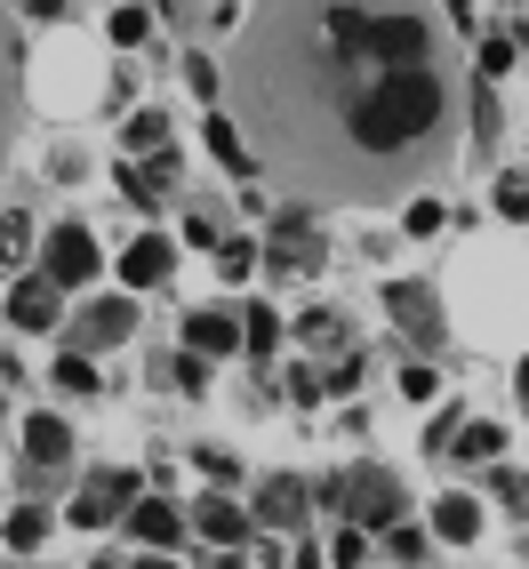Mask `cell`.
<instances>
[{
  "mask_svg": "<svg viewBox=\"0 0 529 569\" xmlns=\"http://www.w3.org/2000/svg\"><path fill=\"white\" fill-rule=\"evenodd\" d=\"M224 112L306 209H386L458 153L466 72L433 0H249Z\"/></svg>",
  "mask_w": 529,
  "mask_h": 569,
  "instance_id": "6da1fadb",
  "label": "cell"
},
{
  "mask_svg": "<svg viewBox=\"0 0 529 569\" xmlns=\"http://www.w3.org/2000/svg\"><path fill=\"white\" fill-rule=\"evenodd\" d=\"M321 498L337 506V521H361L369 538L401 521V481H393L386 466H337V473L321 481Z\"/></svg>",
  "mask_w": 529,
  "mask_h": 569,
  "instance_id": "7a4b0ae2",
  "label": "cell"
},
{
  "mask_svg": "<svg viewBox=\"0 0 529 569\" xmlns=\"http://www.w3.org/2000/svg\"><path fill=\"white\" fill-rule=\"evenodd\" d=\"M97 264H104V249H97L89 224H57V233H41V273H49L57 289H89Z\"/></svg>",
  "mask_w": 529,
  "mask_h": 569,
  "instance_id": "3957f363",
  "label": "cell"
},
{
  "mask_svg": "<svg viewBox=\"0 0 529 569\" xmlns=\"http://www.w3.org/2000/svg\"><path fill=\"white\" fill-rule=\"evenodd\" d=\"M137 489H144V481H137L129 466H97V473L81 481V498H72L64 513L81 521V529H104V521H129V506H137Z\"/></svg>",
  "mask_w": 529,
  "mask_h": 569,
  "instance_id": "277c9868",
  "label": "cell"
},
{
  "mask_svg": "<svg viewBox=\"0 0 529 569\" xmlns=\"http://www.w3.org/2000/svg\"><path fill=\"white\" fill-rule=\"evenodd\" d=\"M17 433H24V481L49 489V481L72 466V426H64V417H49V409H32Z\"/></svg>",
  "mask_w": 529,
  "mask_h": 569,
  "instance_id": "5b68a950",
  "label": "cell"
},
{
  "mask_svg": "<svg viewBox=\"0 0 529 569\" xmlns=\"http://www.w3.org/2000/svg\"><path fill=\"white\" fill-rule=\"evenodd\" d=\"M313 264H321V233H313L306 201H297L289 217H273V241H264V273L289 281V273H313Z\"/></svg>",
  "mask_w": 529,
  "mask_h": 569,
  "instance_id": "8992f818",
  "label": "cell"
},
{
  "mask_svg": "<svg viewBox=\"0 0 529 569\" xmlns=\"http://www.w3.org/2000/svg\"><path fill=\"white\" fill-rule=\"evenodd\" d=\"M24 129V41H17V17L0 9V161Z\"/></svg>",
  "mask_w": 529,
  "mask_h": 569,
  "instance_id": "52a82bcc",
  "label": "cell"
},
{
  "mask_svg": "<svg viewBox=\"0 0 529 569\" xmlns=\"http://www.w3.org/2000/svg\"><path fill=\"white\" fill-rule=\"evenodd\" d=\"M306 506H313V481H297V473H273V481H257V521L264 529H281V538H297L306 529Z\"/></svg>",
  "mask_w": 529,
  "mask_h": 569,
  "instance_id": "ba28073f",
  "label": "cell"
},
{
  "mask_svg": "<svg viewBox=\"0 0 529 569\" xmlns=\"http://www.w3.org/2000/svg\"><path fill=\"white\" fill-rule=\"evenodd\" d=\"M64 321V289L49 281V273H17V289H9V329H24V337H41V329H57Z\"/></svg>",
  "mask_w": 529,
  "mask_h": 569,
  "instance_id": "9c48e42d",
  "label": "cell"
},
{
  "mask_svg": "<svg viewBox=\"0 0 529 569\" xmlns=\"http://www.w3.org/2000/svg\"><path fill=\"white\" fill-rule=\"evenodd\" d=\"M137 329V297H97V306L72 321V353H104Z\"/></svg>",
  "mask_w": 529,
  "mask_h": 569,
  "instance_id": "30bf717a",
  "label": "cell"
},
{
  "mask_svg": "<svg viewBox=\"0 0 529 569\" xmlns=\"http://www.w3.org/2000/svg\"><path fill=\"white\" fill-rule=\"evenodd\" d=\"M386 313H393V329L418 337V346H441V306H433L426 281H393L386 289Z\"/></svg>",
  "mask_w": 529,
  "mask_h": 569,
  "instance_id": "8fae6325",
  "label": "cell"
},
{
  "mask_svg": "<svg viewBox=\"0 0 529 569\" xmlns=\"http://www.w3.org/2000/svg\"><path fill=\"white\" fill-rule=\"evenodd\" d=\"M184 521H193V513H177L169 498H137V506H129V538L153 546V553H177V546H184Z\"/></svg>",
  "mask_w": 529,
  "mask_h": 569,
  "instance_id": "7c38bea8",
  "label": "cell"
},
{
  "mask_svg": "<svg viewBox=\"0 0 529 569\" xmlns=\"http://www.w3.org/2000/svg\"><path fill=\"white\" fill-rule=\"evenodd\" d=\"M184 346H193L201 361H224V353H241V321L224 306H193L184 313Z\"/></svg>",
  "mask_w": 529,
  "mask_h": 569,
  "instance_id": "4fadbf2b",
  "label": "cell"
},
{
  "mask_svg": "<svg viewBox=\"0 0 529 569\" xmlns=\"http://www.w3.org/2000/svg\"><path fill=\"white\" fill-rule=\"evenodd\" d=\"M169 273H177V241H169V233H137L129 257H121V281H129V289H161Z\"/></svg>",
  "mask_w": 529,
  "mask_h": 569,
  "instance_id": "5bb4252c",
  "label": "cell"
},
{
  "mask_svg": "<svg viewBox=\"0 0 529 569\" xmlns=\"http://www.w3.org/2000/svg\"><path fill=\"white\" fill-rule=\"evenodd\" d=\"M193 529H201L209 546H224V553H241V546H249V529H257V513H241L233 498H217V489H209V498L193 506Z\"/></svg>",
  "mask_w": 529,
  "mask_h": 569,
  "instance_id": "9a60e30c",
  "label": "cell"
},
{
  "mask_svg": "<svg viewBox=\"0 0 529 569\" xmlns=\"http://www.w3.org/2000/svg\"><path fill=\"white\" fill-rule=\"evenodd\" d=\"M209 153H217V169H233V177H257V153H249V137L233 129V112H217V104H209Z\"/></svg>",
  "mask_w": 529,
  "mask_h": 569,
  "instance_id": "2e32d148",
  "label": "cell"
},
{
  "mask_svg": "<svg viewBox=\"0 0 529 569\" xmlns=\"http://www.w3.org/2000/svg\"><path fill=\"white\" fill-rule=\"evenodd\" d=\"M433 538H449V546H473L481 538V506L466 498V489H449V498L433 506Z\"/></svg>",
  "mask_w": 529,
  "mask_h": 569,
  "instance_id": "e0dca14e",
  "label": "cell"
},
{
  "mask_svg": "<svg viewBox=\"0 0 529 569\" xmlns=\"http://www.w3.org/2000/svg\"><path fill=\"white\" fill-rule=\"evenodd\" d=\"M449 449H458L466 466H498V449H506V433L489 426V417H466V426H458V441H449Z\"/></svg>",
  "mask_w": 529,
  "mask_h": 569,
  "instance_id": "ac0fdd59",
  "label": "cell"
},
{
  "mask_svg": "<svg viewBox=\"0 0 529 569\" xmlns=\"http://www.w3.org/2000/svg\"><path fill=\"white\" fill-rule=\"evenodd\" d=\"M273 346H281V313H273V306H249V313H241V353L264 361Z\"/></svg>",
  "mask_w": 529,
  "mask_h": 569,
  "instance_id": "d6986e66",
  "label": "cell"
},
{
  "mask_svg": "<svg viewBox=\"0 0 529 569\" xmlns=\"http://www.w3.org/2000/svg\"><path fill=\"white\" fill-rule=\"evenodd\" d=\"M377 538H386V553H393V561H409V569L433 561V529H418V521H393V529H377Z\"/></svg>",
  "mask_w": 529,
  "mask_h": 569,
  "instance_id": "ffe728a7",
  "label": "cell"
},
{
  "mask_svg": "<svg viewBox=\"0 0 529 569\" xmlns=\"http://www.w3.org/2000/svg\"><path fill=\"white\" fill-rule=\"evenodd\" d=\"M209 257H217V273H224V281H249V273H257V264H264L249 233H224V241H217Z\"/></svg>",
  "mask_w": 529,
  "mask_h": 569,
  "instance_id": "44dd1931",
  "label": "cell"
},
{
  "mask_svg": "<svg viewBox=\"0 0 529 569\" xmlns=\"http://www.w3.org/2000/svg\"><path fill=\"white\" fill-rule=\"evenodd\" d=\"M153 377H161V386H177V393H201V386H209V369H201V353H193V346H184V353H169Z\"/></svg>",
  "mask_w": 529,
  "mask_h": 569,
  "instance_id": "7402d4cb",
  "label": "cell"
},
{
  "mask_svg": "<svg viewBox=\"0 0 529 569\" xmlns=\"http://www.w3.org/2000/svg\"><path fill=\"white\" fill-rule=\"evenodd\" d=\"M224 233H233V217H224V209H209V201H201L193 217H184V241H193V249H217Z\"/></svg>",
  "mask_w": 529,
  "mask_h": 569,
  "instance_id": "603a6c76",
  "label": "cell"
},
{
  "mask_svg": "<svg viewBox=\"0 0 529 569\" xmlns=\"http://www.w3.org/2000/svg\"><path fill=\"white\" fill-rule=\"evenodd\" d=\"M41 538H49V513H41V506H32V498H24V506L9 513V546H17V553H32V546H41Z\"/></svg>",
  "mask_w": 529,
  "mask_h": 569,
  "instance_id": "cb8c5ba5",
  "label": "cell"
},
{
  "mask_svg": "<svg viewBox=\"0 0 529 569\" xmlns=\"http://www.w3.org/2000/svg\"><path fill=\"white\" fill-rule=\"evenodd\" d=\"M506 64H513V24H489L481 32V81H498Z\"/></svg>",
  "mask_w": 529,
  "mask_h": 569,
  "instance_id": "d4e9b609",
  "label": "cell"
},
{
  "mask_svg": "<svg viewBox=\"0 0 529 569\" xmlns=\"http://www.w3.org/2000/svg\"><path fill=\"white\" fill-rule=\"evenodd\" d=\"M161 144H169V112L153 104V112H137V121H129V153H161Z\"/></svg>",
  "mask_w": 529,
  "mask_h": 569,
  "instance_id": "484cf974",
  "label": "cell"
},
{
  "mask_svg": "<svg viewBox=\"0 0 529 569\" xmlns=\"http://www.w3.org/2000/svg\"><path fill=\"white\" fill-rule=\"evenodd\" d=\"M361 553H369V529H361V521H337L329 561H337V569H361Z\"/></svg>",
  "mask_w": 529,
  "mask_h": 569,
  "instance_id": "4316f807",
  "label": "cell"
},
{
  "mask_svg": "<svg viewBox=\"0 0 529 569\" xmlns=\"http://www.w3.org/2000/svg\"><path fill=\"white\" fill-rule=\"evenodd\" d=\"M57 393H97V361L89 353H64L57 361Z\"/></svg>",
  "mask_w": 529,
  "mask_h": 569,
  "instance_id": "83f0119b",
  "label": "cell"
},
{
  "mask_svg": "<svg viewBox=\"0 0 529 569\" xmlns=\"http://www.w3.org/2000/svg\"><path fill=\"white\" fill-rule=\"evenodd\" d=\"M144 32H153V9H112V41L121 49H144Z\"/></svg>",
  "mask_w": 529,
  "mask_h": 569,
  "instance_id": "f1b7e54d",
  "label": "cell"
},
{
  "mask_svg": "<svg viewBox=\"0 0 529 569\" xmlns=\"http://www.w3.org/2000/svg\"><path fill=\"white\" fill-rule=\"evenodd\" d=\"M24 249H32V217L17 209L9 224H0V257H9V264H17V273H24Z\"/></svg>",
  "mask_w": 529,
  "mask_h": 569,
  "instance_id": "f546056e",
  "label": "cell"
},
{
  "mask_svg": "<svg viewBox=\"0 0 529 569\" xmlns=\"http://www.w3.org/2000/svg\"><path fill=\"white\" fill-rule=\"evenodd\" d=\"M184 81H193V97H209V104H217V89H224V81H217V57H201V49L184 57Z\"/></svg>",
  "mask_w": 529,
  "mask_h": 569,
  "instance_id": "4dcf8cb0",
  "label": "cell"
},
{
  "mask_svg": "<svg viewBox=\"0 0 529 569\" xmlns=\"http://www.w3.org/2000/svg\"><path fill=\"white\" fill-rule=\"evenodd\" d=\"M121 193H129L137 209H153V201H161V184H153V169H137V161H129V169H121Z\"/></svg>",
  "mask_w": 529,
  "mask_h": 569,
  "instance_id": "1f68e13d",
  "label": "cell"
},
{
  "mask_svg": "<svg viewBox=\"0 0 529 569\" xmlns=\"http://www.w3.org/2000/svg\"><path fill=\"white\" fill-rule=\"evenodd\" d=\"M433 393H441V377H433L426 361H409V369H401V401H433Z\"/></svg>",
  "mask_w": 529,
  "mask_h": 569,
  "instance_id": "d6a6232c",
  "label": "cell"
},
{
  "mask_svg": "<svg viewBox=\"0 0 529 569\" xmlns=\"http://www.w3.org/2000/svg\"><path fill=\"white\" fill-rule=\"evenodd\" d=\"M441 224H449V209H441V201H426V193L409 201V233H418V241H426V233H441Z\"/></svg>",
  "mask_w": 529,
  "mask_h": 569,
  "instance_id": "836d02e7",
  "label": "cell"
},
{
  "mask_svg": "<svg viewBox=\"0 0 529 569\" xmlns=\"http://www.w3.org/2000/svg\"><path fill=\"white\" fill-rule=\"evenodd\" d=\"M489 489H498V498H506L513 513H529V481H521L513 466H498V473H489Z\"/></svg>",
  "mask_w": 529,
  "mask_h": 569,
  "instance_id": "e575fe53",
  "label": "cell"
},
{
  "mask_svg": "<svg viewBox=\"0 0 529 569\" xmlns=\"http://www.w3.org/2000/svg\"><path fill=\"white\" fill-rule=\"evenodd\" d=\"M498 209H506L513 224H529V177H506V184H498Z\"/></svg>",
  "mask_w": 529,
  "mask_h": 569,
  "instance_id": "d590c367",
  "label": "cell"
},
{
  "mask_svg": "<svg viewBox=\"0 0 529 569\" xmlns=\"http://www.w3.org/2000/svg\"><path fill=\"white\" fill-rule=\"evenodd\" d=\"M297 329H306V337H313V346H337V329H346V321H337L329 306H313V313H306V321H297Z\"/></svg>",
  "mask_w": 529,
  "mask_h": 569,
  "instance_id": "8d00e7d4",
  "label": "cell"
},
{
  "mask_svg": "<svg viewBox=\"0 0 529 569\" xmlns=\"http://www.w3.org/2000/svg\"><path fill=\"white\" fill-rule=\"evenodd\" d=\"M321 386H329V393H353V386H361V361H353V353H337V361H329V377H321Z\"/></svg>",
  "mask_w": 529,
  "mask_h": 569,
  "instance_id": "74e56055",
  "label": "cell"
},
{
  "mask_svg": "<svg viewBox=\"0 0 529 569\" xmlns=\"http://www.w3.org/2000/svg\"><path fill=\"white\" fill-rule=\"evenodd\" d=\"M458 426H466V409H441V417H433V433H426V441H433V449H449V441H458Z\"/></svg>",
  "mask_w": 529,
  "mask_h": 569,
  "instance_id": "f35d334b",
  "label": "cell"
},
{
  "mask_svg": "<svg viewBox=\"0 0 529 569\" xmlns=\"http://www.w3.org/2000/svg\"><path fill=\"white\" fill-rule=\"evenodd\" d=\"M201 473H209V481H241V466L224 458V449H201Z\"/></svg>",
  "mask_w": 529,
  "mask_h": 569,
  "instance_id": "ab89813d",
  "label": "cell"
},
{
  "mask_svg": "<svg viewBox=\"0 0 529 569\" xmlns=\"http://www.w3.org/2000/svg\"><path fill=\"white\" fill-rule=\"evenodd\" d=\"M513 401H521V409H529V361H521V369H513Z\"/></svg>",
  "mask_w": 529,
  "mask_h": 569,
  "instance_id": "60d3db41",
  "label": "cell"
},
{
  "mask_svg": "<svg viewBox=\"0 0 529 569\" xmlns=\"http://www.w3.org/2000/svg\"><path fill=\"white\" fill-rule=\"evenodd\" d=\"M289 569H329V561H321V553H306V546H297V561H289Z\"/></svg>",
  "mask_w": 529,
  "mask_h": 569,
  "instance_id": "b9f144b4",
  "label": "cell"
},
{
  "mask_svg": "<svg viewBox=\"0 0 529 569\" xmlns=\"http://www.w3.org/2000/svg\"><path fill=\"white\" fill-rule=\"evenodd\" d=\"M137 569H177V561H169V553H144V561H137Z\"/></svg>",
  "mask_w": 529,
  "mask_h": 569,
  "instance_id": "7bdbcfd3",
  "label": "cell"
},
{
  "mask_svg": "<svg viewBox=\"0 0 529 569\" xmlns=\"http://www.w3.org/2000/svg\"><path fill=\"white\" fill-rule=\"evenodd\" d=\"M89 569H112V561H89Z\"/></svg>",
  "mask_w": 529,
  "mask_h": 569,
  "instance_id": "ee69618b",
  "label": "cell"
}]
</instances>
